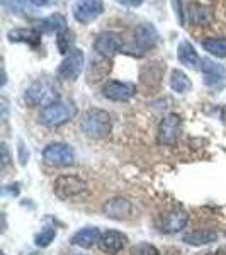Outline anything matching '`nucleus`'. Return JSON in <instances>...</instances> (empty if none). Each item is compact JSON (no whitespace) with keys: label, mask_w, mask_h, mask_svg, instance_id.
<instances>
[{"label":"nucleus","mask_w":226,"mask_h":255,"mask_svg":"<svg viewBox=\"0 0 226 255\" xmlns=\"http://www.w3.org/2000/svg\"><path fill=\"white\" fill-rule=\"evenodd\" d=\"M158 41V32L155 29L151 24H141V26L136 27V31H134V38L131 41V44L126 49L131 53H138V55H141V53L148 51V49H151L157 44Z\"/></svg>","instance_id":"6"},{"label":"nucleus","mask_w":226,"mask_h":255,"mask_svg":"<svg viewBox=\"0 0 226 255\" xmlns=\"http://www.w3.org/2000/svg\"><path fill=\"white\" fill-rule=\"evenodd\" d=\"M117 2L124 3V5H128V7H139L145 0H117Z\"/></svg>","instance_id":"29"},{"label":"nucleus","mask_w":226,"mask_h":255,"mask_svg":"<svg viewBox=\"0 0 226 255\" xmlns=\"http://www.w3.org/2000/svg\"><path fill=\"white\" fill-rule=\"evenodd\" d=\"M53 191L60 199H73V197H79L87 191V182L77 175H60L55 180Z\"/></svg>","instance_id":"4"},{"label":"nucleus","mask_w":226,"mask_h":255,"mask_svg":"<svg viewBox=\"0 0 226 255\" xmlns=\"http://www.w3.org/2000/svg\"><path fill=\"white\" fill-rule=\"evenodd\" d=\"M170 87L174 92L177 94H186L191 90L192 84L191 80H189V77L186 75L184 72H180V70H174L170 75Z\"/></svg>","instance_id":"21"},{"label":"nucleus","mask_w":226,"mask_h":255,"mask_svg":"<svg viewBox=\"0 0 226 255\" xmlns=\"http://www.w3.org/2000/svg\"><path fill=\"white\" fill-rule=\"evenodd\" d=\"M182 242L187 245H194V247H201V245H209V244H215L218 242V233L215 232H192V233H187V235L182 237Z\"/></svg>","instance_id":"18"},{"label":"nucleus","mask_w":226,"mask_h":255,"mask_svg":"<svg viewBox=\"0 0 226 255\" xmlns=\"http://www.w3.org/2000/svg\"><path fill=\"white\" fill-rule=\"evenodd\" d=\"M163 70H165V67L160 65V63H148L146 67L143 68V72H148V75L146 73H141V82L143 84H146V82L150 80V84L157 85L160 82V79H162Z\"/></svg>","instance_id":"24"},{"label":"nucleus","mask_w":226,"mask_h":255,"mask_svg":"<svg viewBox=\"0 0 226 255\" xmlns=\"http://www.w3.org/2000/svg\"><path fill=\"white\" fill-rule=\"evenodd\" d=\"M104 12V2L102 0H77L73 5V15L82 24H87L90 20Z\"/></svg>","instance_id":"10"},{"label":"nucleus","mask_w":226,"mask_h":255,"mask_svg":"<svg viewBox=\"0 0 226 255\" xmlns=\"http://www.w3.org/2000/svg\"><path fill=\"white\" fill-rule=\"evenodd\" d=\"M102 211H104V215L111 218V220L122 221V220H128L131 216V213H133V204H131L126 197L116 196L106 201L104 206H102Z\"/></svg>","instance_id":"11"},{"label":"nucleus","mask_w":226,"mask_h":255,"mask_svg":"<svg viewBox=\"0 0 226 255\" xmlns=\"http://www.w3.org/2000/svg\"><path fill=\"white\" fill-rule=\"evenodd\" d=\"M189 223V215L184 209H174V211L167 213L163 216L162 223H160V230L165 233H177L182 228H186Z\"/></svg>","instance_id":"14"},{"label":"nucleus","mask_w":226,"mask_h":255,"mask_svg":"<svg viewBox=\"0 0 226 255\" xmlns=\"http://www.w3.org/2000/svg\"><path fill=\"white\" fill-rule=\"evenodd\" d=\"M174 3H175V12L179 14V20H180V24H184V15H182V9H180V0H174Z\"/></svg>","instance_id":"31"},{"label":"nucleus","mask_w":226,"mask_h":255,"mask_svg":"<svg viewBox=\"0 0 226 255\" xmlns=\"http://www.w3.org/2000/svg\"><path fill=\"white\" fill-rule=\"evenodd\" d=\"M7 36L14 43H27L31 46H36L41 41V32L38 29H12Z\"/></svg>","instance_id":"19"},{"label":"nucleus","mask_w":226,"mask_h":255,"mask_svg":"<svg viewBox=\"0 0 226 255\" xmlns=\"http://www.w3.org/2000/svg\"><path fill=\"white\" fill-rule=\"evenodd\" d=\"M29 2L36 7H44V5H48V3H51L53 0H29Z\"/></svg>","instance_id":"30"},{"label":"nucleus","mask_w":226,"mask_h":255,"mask_svg":"<svg viewBox=\"0 0 226 255\" xmlns=\"http://www.w3.org/2000/svg\"><path fill=\"white\" fill-rule=\"evenodd\" d=\"M94 48H96V51L101 56L111 58V56L119 53L124 46H122V41L116 32L104 31V32H101V34H97L96 41H94Z\"/></svg>","instance_id":"9"},{"label":"nucleus","mask_w":226,"mask_h":255,"mask_svg":"<svg viewBox=\"0 0 226 255\" xmlns=\"http://www.w3.org/2000/svg\"><path fill=\"white\" fill-rule=\"evenodd\" d=\"M77 116V106L72 101H55L44 106L39 114V123L46 128H58Z\"/></svg>","instance_id":"1"},{"label":"nucleus","mask_w":226,"mask_h":255,"mask_svg":"<svg viewBox=\"0 0 226 255\" xmlns=\"http://www.w3.org/2000/svg\"><path fill=\"white\" fill-rule=\"evenodd\" d=\"M10 162V155H9V148H7L5 143H2V167L5 168Z\"/></svg>","instance_id":"28"},{"label":"nucleus","mask_w":226,"mask_h":255,"mask_svg":"<svg viewBox=\"0 0 226 255\" xmlns=\"http://www.w3.org/2000/svg\"><path fill=\"white\" fill-rule=\"evenodd\" d=\"M43 160L49 165L68 167L75 163V151L67 143H49L43 150Z\"/></svg>","instance_id":"5"},{"label":"nucleus","mask_w":226,"mask_h":255,"mask_svg":"<svg viewBox=\"0 0 226 255\" xmlns=\"http://www.w3.org/2000/svg\"><path fill=\"white\" fill-rule=\"evenodd\" d=\"M99 238H101V232L99 228H94V226H87V228H82L75 235L72 237V245L80 247V249H90L96 244H99Z\"/></svg>","instance_id":"16"},{"label":"nucleus","mask_w":226,"mask_h":255,"mask_svg":"<svg viewBox=\"0 0 226 255\" xmlns=\"http://www.w3.org/2000/svg\"><path fill=\"white\" fill-rule=\"evenodd\" d=\"M182 133V119L177 114H168L158 126V141L162 145H174Z\"/></svg>","instance_id":"8"},{"label":"nucleus","mask_w":226,"mask_h":255,"mask_svg":"<svg viewBox=\"0 0 226 255\" xmlns=\"http://www.w3.org/2000/svg\"><path fill=\"white\" fill-rule=\"evenodd\" d=\"M55 237H56L55 228H44L34 237V244H36V247H39V249H46V247L55 240Z\"/></svg>","instance_id":"25"},{"label":"nucleus","mask_w":226,"mask_h":255,"mask_svg":"<svg viewBox=\"0 0 226 255\" xmlns=\"http://www.w3.org/2000/svg\"><path fill=\"white\" fill-rule=\"evenodd\" d=\"M201 70H203L204 75V84L206 85H216L218 82H221L225 79V67L216 61L204 58L201 61Z\"/></svg>","instance_id":"15"},{"label":"nucleus","mask_w":226,"mask_h":255,"mask_svg":"<svg viewBox=\"0 0 226 255\" xmlns=\"http://www.w3.org/2000/svg\"><path fill=\"white\" fill-rule=\"evenodd\" d=\"M129 255H160V252L155 245L141 242V244H136L133 249H131Z\"/></svg>","instance_id":"27"},{"label":"nucleus","mask_w":226,"mask_h":255,"mask_svg":"<svg viewBox=\"0 0 226 255\" xmlns=\"http://www.w3.org/2000/svg\"><path fill=\"white\" fill-rule=\"evenodd\" d=\"M84 51L73 48L67 55V58L60 63L58 67V77L63 80H77L84 70Z\"/></svg>","instance_id":"7"},{"label":"nucleus","mask_w":226,"mask_h":255,"mask_svg":"<svg viewBox=\"0 0 226 255\" xmlns=\"http://www.w3.org/2000/svg\"><path fill=\"white\" fill-rule=\"evenodd\" d=\"M2 109H3L2 119H3V121H7V101H5V99H2Z\"/></svg>","instance_id":"32"},{"label":"nucleus","mask_w":226,"mask_h":255,"mask_svg":"<svg viewBox=\"0 0 226 255\" xmlns=\"http://www.w3.org/2000/svg\"><path fill=\"white\" fill-rule=\"evenodd\" d=\"M179 60L182 65H186V67L189 68H197L201 63L199 56H197V51L194 49V46H192L189 41H182V43L179 44Z\"/></svg>","instance_id":"17"},{"label":"nucleus","mask_w":226,"mask_h":255,"mask_svg":"<svg viewBox=\"0 0 226 255\" xmlns=\"http://www.w3.org/2000/svg\"><path fill=\"white\" fill-rule=\"evenodd\" d=\"M126 244H128V237L117 230H108L99 238V249L109 255L119 254L126 247Z\"/></svg>","instance_id":"13"},{"label":"nucleus","mask_w":226,"mask_h":255,"mask_svg":"<svg viewBox=\"0 0 226 255\" xmlns=\"http://www.w3.org/2000/svg\"><path fill=\"white\" fill-rule=\"evenodd\" d=\"M189 17H191L192 24H197V26H204V24H209L213 19L211 10L206 9L204 5H199V3H192L191 5V12H189Z\"/></svg>","instance_id":"22"},{"label":"nucleus","mask_w":226,"mask_h":255,"mask_svg":"<svg viewBox=\"0 0 226 255\" xmlns=\"http://www.w3.org/2000/svg\"><path fill=\"white\" fill-rule=\"evenodd\" d=\"M203 48L211 53L213 56L225 58L226 56V39L225 38H209L203 41Z\"/></svg>","instance_id":"23"},{"label":"nucleus","mask_w":226,"mask_h":255,"mask_svg":"<svg viewBox=\"0 0 226 255\" xmlns=\"http://www.w3.org/2000/svg\"><path fill=\"white\" fill-rule=\"evenodd\" d=\"M65 24H67V20L61 14H53L49 15V17L39 20L38 26H36V29L39 32H61L65 29Z\"/></svg>","instance_id":"20"},{"label":"nucleus","mask_w":226,"mask_h":255,"mask_svg":"<svg viewBox=\"0 0 226 255\" xmlns=\"http://www.w3.org/2000/svg\"><path fill=\"white\" fill-rule=\"evenodd\" d=\"M56 97V87L51 80L48 79H41L36 80L29 89L24 94V102L31 108H36L39 104H51L55 102Z\"/></svg>","instance_id":"3"},{"label":"nucleus","mask_w":226,"mask_h":255,"mask_svg":"<svg viewBox=\"0 0 226 255\" xmlns=\"http://www.w3.org/2000/svg\"><path fill=\"white\" fill-rule=\"evenodd\" d=\"M73 32L70 29H63L58 32V38H56V44L61 53H70L72 51V44H73Z\"/></svg>","instance_id":"26"},{"label":"nucleus","mask_w":226,"mask_h":255,"mask_svg":"<svg viewBox=\"0 0 226 255\" xmlns=\"http://www.w3.org/2000/svg\"><path fill=\"white\" fill-rule=\"evenodd\" d=\"M102 94H104L106 99L109 101H116V102H124L129 101L131 97L136 94V85L129 84V82H108L102 89Z\"/></svg>","instance_id":"12"},{"label":"nucleus","mask_w":226,"mask_h":255,"mask_svg":"<svg viewBox=\"0 0 226 255\" xmlns=\"http://www.w3.org/2000/svg\"><path fill=\"white\" fill-rule=\"evenodd\" d=\"M111 128H113V123H111L109 113H106L102 109L87 111L80 123L82 133L92 139L106 138L111 133Z\"/></svg>","instance_id":"2"}]
</instances>
